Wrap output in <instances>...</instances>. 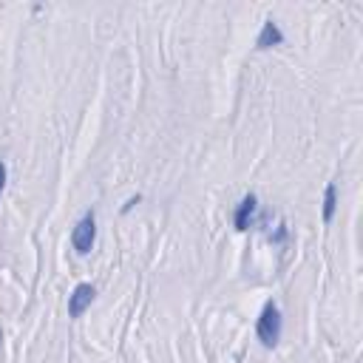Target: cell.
<instances>
[{
    "label": "cell",
    "instance_id": "cell-1",
    "mask_svg": "<svg viewBox=\"0 0 363 363\" xmlns=\"http://www.w3.org/2000/svg\"><path fill=\"white\" fill-rule=\"evenodd\" d=\"M255 335L267 349H272L281 340V309L272 301L264 303V309H261V315L255 320Z\"/></svg>",
    "mask_w": 363,
    "mask_h": 363
},
{
    "label": "cell",
    "instance_id": "cell-2",
    "mask_svg": "<svg viewBox=\"0 0 363 363\" xmlns=\"http://www.w3.org/2000/svg\"><path fill=\"white\" fill-rule=\"evenodd\" d=\"M94 241H96V218H94V213L88 210V213L77 221V227L71 230V244H74V250H77L79 255H85V252H91Z\"/></svg>",
    "mask_w": 363,
    "mask_h": 363
},
{
    "label": "cell",
    "instance_id": "cell-3",
    "mask_svg": "<svg viewBox=\"0 0 363 363\" xmlns=\"http://www.w3.org/2000/svg\"><path fill=\"white\" fill-rule=\"evenodd\" d=\"M96 298V286L94 284H77L74 292L68 295V315L71 318H79Z\"/></svg>",
    "mask_w": 363,
    "mask_h": 363
},
{
    "label": "cell",
    "instance_id": "cell-4",
    "mask_svg": "<svg viewBox=\"0 0 363 363\" xmlns=\"http://www.w3.org/2000/svg\"><path fill=\"white\" fill-rule=\"evenodd\" d=\"M255 213H258V199H255L252 193H247V196L241 199V204L235 207V216H233L235 230H250L252 221H255Z\"/></svg>",
    "mask_w": 363,
    "mask_h": 363
},
{
    "label": "cell",
    "instance_id": "cell-5",
    "mask_svg": "<svg viewBox=\"0 0 363 363\" xmlns=\"http://www.w3.org/2000/svg\"><path fill=\"white\" fill-rule=\"evenodd\" d=\"M284 43V34H281V28H278V23L275 20H264V26H261V31H258V37H255V48H272V45H281Z\"/></svg>",
    "mask_w": 363,
    "mask_h": 363
},
{
    "label": "cell",
    "instance_id": "cell-6",
    "mask_svg": "<svg viewBox=\"0 0 363 363\" xmlns=\"http://www.w3.org/2000/svg\"><path fill=\"white\" fill-rule=\"evenodd\" d=\"M335 210H337V187L335 184H326V190H323V221L326 224L332 221Z\"/></svg>",
    "mask_w": 363,
    "mask_h": 363
},
{
    "label": "cell",
    "instance_id": "cell-7",
    "mask_svg": "<svg viewBox=\"0 0 363 363\" xmlns=\"http://www.w3.org/2000/svg\"><path fill=\"white\" fill-rule=\"evenodd\" d=\"M3 187H6V164L0 162V193H3Z\"/></svg>",
    "mask_w": 363,
    "mask_h": 363
},
{
    "label": "cell",
    "instance_id": "cell-8",
    "mask_svg": "<svg viewBox=\"0 0 363 363\" xmlns=\"http://www.w3.org/2000/svg\"><path fill=\"white\" fill-rule=\"evenodd\" d=\"M0 340H3V332H0Z\"/></svg>",
    "mask_w": 363,
    "mask_h": 363
}]
</instances>
